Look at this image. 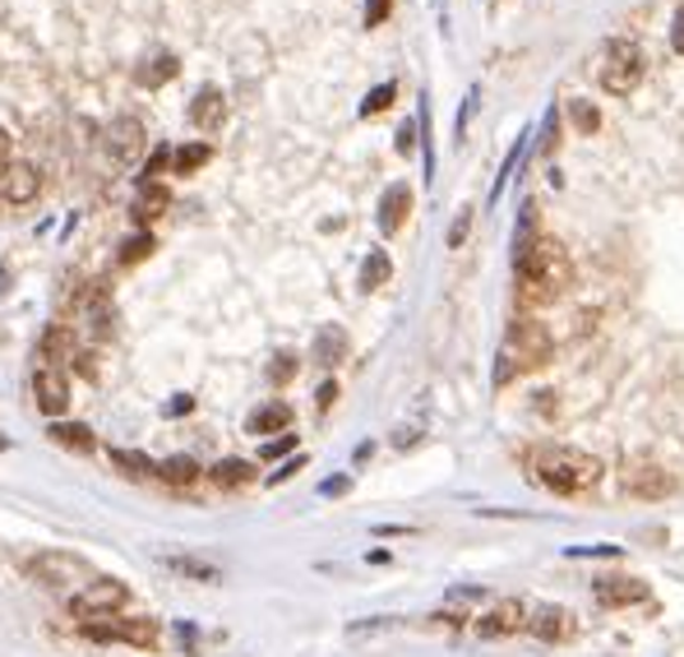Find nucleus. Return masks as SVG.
<instances>
[{
	"mask_svg": "<svg viewBox=\"0 0 684 657\" xmlns=\"http://www.w3.org/2000/svg\"><path fill=\"white\" fill-rule=\"evenodd\" d=\"M620 481H624V491H629L634 500H667V495H675V477L661 468V463H652V458H629L620 468Z\"/></svg>",
	"mask_w": 684,
	"mask_h": 657,
	"instance_id": "obj_6",
	"label": "nucleus"
},
{
	"mask_svg": "<svg viewBox=\"0 0 684 657\" xmlns=\"http://www.w3.org/2000/svg\"><path fill=\"white\" fill-rule=\"evenodd\" d=\"M190 121H194V130H218V126L227 121L223 93H218V88H200V98L190 103Z\"/></svg>",
	"mask_w": 684,
	"mask_h": 657,
	"instance_id": "obj_15",
	"label": "nucleus"
},
{
	"mask_svg": "<svg viewBox=\"0 0 684 657\" xmlns=\"http://www.w3.org/2000/svg\"><path fill=\"white\" fill-rule=\"evenodd\" d=\"M51 440L65 444V450H74V454H93V431L84 427V421H56Z\"/></svg>",
	"mask_w": 684,
	"mask_h": 657,
	"instance_id": "obj_21",
	"label": "nucleus"
},
{
	"mask_svg": "<svg viewBox=\"0 0 684 657\" xmlns=\"http://www.w3.org/2000/svg\"><path fill=\"white\" fill-rule=\"evenodd\" d=\"M412 134H417L412 126H403V130H398V148H403V153H412Z\"/></svg>",
	"mask_w": 684,
	"mask_h": 657,
	"instance_id": "obj_43",
	"label": "nucleus"
},
{
	"mask_svg": "<svg viewBox=\"0 0 684 657\" xmlns=\"http://www.w3.org/2000/svg\"><path fill=\"white\" fill-rule=\"evenodd\" d=\"M171 74H176V56H158L153 65H144V70H140V84L158 88V84H167V80H171Z\"/></svg>",
	"mask_w": 684,
	"mask_h": 657,
	"instance_id": "obj_28",
	"label": "nucleus"
},
{
	"mask_svg": "<svg viewBox=\"0 0 684 657\" xmlns=\"http://www.w3.org/2000/svg\"><path fill=\"white\" fill-rule=\"evenodd\" d=\"M527 621H532L527 602H518V597H504V602H495V607L477 621V634H481V640H504V634L527 630Z\"/></svg>",
	"mask_w": 684,
	"mask_h": 657,
	"instance_id": "obj_8",
	"label": "nucleus"
},
{
	"mask_svg": "<svg viewBox=\"0 0 684 657\" xmlns=\"http://www.w3.org/2000/svg\"><path fill=\"white\" fill-rule=\"evenodd\" d=\"M671 47H675V51L684 56V10L675 14V28H671Z\"/></svg>",
	"mask_w": 684,
	"mask_h": 657,
	"instance_id": "obj_38",
	"label": "nucleus"
},
{
	"mask_svg": "<svg viewBox=\"0 0 684 657\" xmlns=\"http://www.w3.org/2000/svg\"><path fill=\"white\" fill-rule=\"evenodd\" d=\"M407 208H412V190H407V186H388V195L380 200V227L384 231H398L407 223Z\"/></svg>",
	"mask_w": 684,
	"mask_h": 657,
	"instance_id": "obj_19",
	"label": "nucleus"
},
{
	"mask_svg": "<svg viewBox=\"0 0 684 657\" xmlns=\"http://www.w3.org/2000/svg\"><path fill=\"white\" fill-rule=\"evenodd\" d=\"M297 468H305V458H301V454H297V458H287V463H283V468H278V473H273V477H268V487H278V481H287V477H291V473H297Z\"/></svg>",
	"mask_w": 684,
	"mask_h": 657,
	"instance_id": "obj_35",
	"label": "nucleus"
},
{
	"mask_svg": "<svg viewBox=\"0 0 684 657\" xmlns=\"http://www.w3.org/2000/svg\"><path fill=\"white\" fill-rule=\"evenodd\" d=\"M334 398H338V384L334 380L320 384V408H334Z\"/></svg>",
	"mask_w": 684,
	"mask_h": 657,
	"instance_id": "obj_39",
	"label": "nucleus"
},
{
	"mask_svg": "<svg viewBox=\"0 0 684 657\" xmlns=\"http://www.w3.org/2000/svg\"><path fill=\"white\" fill-rule=\"evenodd\" d=\"M167 163H171V148H153V158H148V177H158V171H163ZM148 177H144V181H148Z\"/></svg>",
	"mask_w": 684,
	"mask_h": 657,
	"instance_id": "obj_36",
	"label": "nucleus"
},
{
	"mask_svg": "<svg viewBox=\"0 0 684 657\" xmlns=\"http://www.w3.org/2000/svg\"><path fill=\"white\" fill-rule=\"evenodd\" d=\"M190 408H194V403H190V394H185V398H171V403H167V413H171V417H181V413H190Z\"/></svg>",
	"mask_w": 684,
	"mask_h": 657,
	"instance_id": "obj_40",
	"label": "nucleus"
},
{
	"mask_svg": "<svg viewBox=\"0 0 684 657\" xmlns=\"http://www.w3.org/2000/svg\"><path fill=\"white\" fill-rule=\"evenodd\" d=\"M388 5H394V0H365V24H370V28H375V24H384Z\"/></svg>",
	"mask_w": 684,
	"mask_h": 657,
	"instance_id": "obj_34",
	"label": "nucleus"
},
{
	"mask_svg": "<svg viewBox=\"0 0 684 657\" xmlns=\"http://www.w3.org/2000/svg\"><path fill=\"white\" fill-rule=\"evenodd\" d=\"M43 357H47V361H70V357H74V329L51 324L47 334H43Z\"/></svg>",
	"mask_w": 684,
	"mask_h": 657,
	"instance_id": "obj_23",
	"label": "nucleus"
},
{
	"mask_svg": "<svg viewBox=\"0 0 684 657\" xmlns=\"http://www.w3.org/2000/svg\"><path fill=\"white\" fill-rule=\"evenodd\" d=\"M10 153H14V140H10V130H0V171L10 167Z\"/></svg>",
	"mask_w": 684,
	"mask_h": 657,
	"instance_id": "obj_37",
	"label": "nucleus"
},
{
	"mask_svg": "<svg viewBox=\"0 0 684 657\" xmlns=\"http://www.w3.org/2000/svg\"><path fill=\"white\" fill-rule=\"evenodd\" d=\"M527 630H532L541 644H564V640H574V611H564V607H555V602H545V607L532 611Z\"/></svg>",
	"mask_w": 684,
	"mask_h": 657,
	"instance_id": "obj_13",
	"label": "nucleus"
},
{
	"mask_svg": "<svg viewBox=\"0 0 684 657\" xmlns=\"http://www.w3.org/2000/svg\"><path fill=\"white\" fill-rule=\"evenodd\" d=\"M291 375H297V357H291V353H278L268 361V380L273 384H291Z\"/></svg>",
	"mask_w": 684,
	"mask_h": 657,
	"instance_id": "obj_30",
	"label": "nucleus"
},
{
	"mask_svg": "<svg viewBox=\"0 0 684 657\" xmlns=\"http://www.w3.org/2000/svg\"><path fill=\"white\" fill-rule=\"evenodd\" d=\"M33 398H37V413L61 417V413L70 408V380H65V371H56V366H43V371L33 375Z\"/></svg>",
	"mask_w": 684,
	"mask_h": 657,
	"instance_id": "obj_11",
	"label": "nucleus"
},
{
	"mask_svg": "<svg viewBox=\"0 0 684 657\" xmlns=\"http://www.w3.org/2000/svg\"><path fill=\"white\" fill-rule=\"evenodd\" d=\"M347 357V334L338 324H328V329H320L315 334V361L320 366H338Z\"/></svg>",
	"mask_w": 684,
	"mask_h": 657,
	"instance_id": "obj_20",
	"label": "nucleus"
},
{
	"mask_svg": "<svg viewBox=\"0 0 684 657\" xmlns=\"http://www.w3.org/2000/svg\"><path fill=\"white\" fill-rule=\"evenodd\" d=\"M388 103H394V84H380V88H375V93H370V98L361 103V111H365V116H375V111H384Z\"/></svg>",
	"mask_w": 684,
	"mask_h": 657,
	"instance_id": "obj_31",
	"label": "nucleus"
},
{
	"mask_svg": "<svg viewBox=\"0 0 684 657\" xmlns=\"http://www.w3.org/2000/svg\"><path fill=\"white\" fill-rule=\"evenodd\" d=\"M208 158H213V148H208V144H185V148H176V153H171L176 171H200Z\"/></svg>",
	"mask_w": 684,
	"mask_h": 657,
	"instance_id": "obj_27",
	"label": "nucleus"
},
{
	"mask_svg": "<svg viewBox=\"0 0 684 657\" xmlns=\"http://www.w3.org/2000/svg\"><path fill=\"white\" fill-rule=\"evenodd\" d=\"M158 477L167 481V487H190V481L200 477V463H194L190 454H171L167 463H158Z\"/></svg>",
	"mask_w": 684,
	"mask_h": 657,
	"instance_id": "obj_22",
	"label": "nucleus"
},
{
	"mask_svg": "<svg viewBox=\"0 0 684 657\" xmlns=\"http://www.w3.org/2000/svg\"><path fill=\"white\" fill-rule=\"evenodd\" d=\"M287 427H291L287 403H264V408H255V413H250V421H245L250 435H273V431H287Z\"/></svg>",
	"mask_w": 684,
	"mask_h": 657,
	"instance_id": "obj_18",
	"label": "nucleus"
},
{
	"mask_svg": "<svg viewBox=\"0 0 684 657\" xmlns=\"http://www.w3.org/2000/svg\"><path fill=\"white\" fill-rule=\"evenodd\" d=\"M638 80H643V51H638V43H629V37H620V43H611V51H605L601 88L624 98V93L638 88Z\"/></svg>",
	"mask_w": 684,
	"mask_h": 657,
	"instance_id": "obj_5",
	"label": "nucleus"
},
{
	"mask_svg": "<svg viewBox=\"0 0 684 657\" xmlns=\"http://www.w3.org/2000/svg\"><path fill=\"white\" fill-rule=\"evenodd\" d=\"M463 237H467V214H463V218H458V223H454V231H448V241H454V246H458V241H463Z\"/></svg>",
	"mask_w": 684,
	"mask_h": 657,
	"instance_id": "obj_44",
	"label": "nucleus"
},
{
	"mask_svg": "<svg viewBox=\"0 0 684 657\" xmlns=\"http://www.w3.org/2000/svg\"><path fill=\"white\" fill-rule=\"evenodd\" d=\"M592 593H597L601 607H638V602H648V584L634 578V574H601L592 584Z\"/></svg>",
	"mask_w": 684,
	"mask_h": 657,
	"instance_id": "obj_10",
	"label": "nucleus"
},
{
	"mask_svg": "<svg viewBox=\"0 0 684 657\" xmlns=\"http://www.w3.org/2000/svg\"><path fill=\"white\" fill-rule=\"evenodd\" d=\"M551 329L541 320H527L518 315L509 324V334H504V347H500V366H495V384H509L514 375L523 371H537V366L551 361Z\"/></svg>",
	"mask_w": 684,
	"mask_h": 657,
	"instance_id": "obj_2",
	"label": "nucleus"
},
{
	"mask_svg": "<svg viewBox=\"0 0 684 657\" xmlns=\"http://www.w3.org/2000/svg\"><path fill=\"white\" fill-rule=\"evenodd\" d=\"M107 148H111V158L134 163V158L144 153V126L134 121V116H121V121H111V130H107Z\"/></svg>",
	"mask_w": 684,
	"mask_h": 657,
	"instance_id": "obj_14",
	"label": "nucleus"
},
{
	"mask_svg": "<svg viewBox=\"0 0 684 657\" xmlns=\"http://www.w3.org/2000/svg\"><path fill=\"white\" fill-rule=\"evenodd\" d=\"M574 121H578L583 134H597V111H592L588 103H578V107H574Z\"/></svg>",
	"mask_w": 684,
	"mask_h": 657,
	"instance_id": "obj_33",
	"label": "nucleus"
},
{
	"mask_svg": "<svg viewBox=\"0 0 684 657\" xmlns=\"http://www.w3.org/2000/svg\"><path fill=\"white\" fill-rule=\"evenodd\" d=\"M287 450H297V435H278V440H268L260 454H264V458H283Z\"/></svg>",
	"mask_w": 684,
	"mask_h": 657,
	"instance_id": "obj_32",
	"label": "nucleus"
},
{
	"mask_svg": "<svg viewBox=\"0 0 684 657\" xmlns=\"http://www.w3.org/2000/svg\"><path fill=\"white\" fill-rule=\"evenodd\" d=\"M347 491V477H328L324 481V495H343Z\"/></svg>",
	"mask_w": 684,
	"mask_h": 657,
	"instance_id": "obj_42",
	"label": "nucleus"
},
{
	"mask_svg": "<svg viewBox=\"0 0 684 657\" xmlns=\"http://www.w3.org/2000/svg\"><path fill=\"white\" fill-rule=\"evenodd\" d=\"M208 477H213V487H218V491H237V487H250V481H255V463L223 458V463H213V468H208Z\"/></svg>",
	"mask_w": 684,
	"mask_h": 657,
	"instance_id": "obj_16",
	"label": "nucleus"
},
{
	"mask_svg": "<svg viewBox=\"0 0 684 657\" xmlns=\"http://www.w3.org/2000/svg\"><path fill=\"white\" fill-rule=\"evenodd\" d=\"M88 640H97V644L121 640L134 648H148V644H158V625H153L148 616H140V621H97V625H88Z\"/></svg>",
	"mask_w": 684,
	"mask_h": 657,
	"instance_id": "obj_9",
	"label": "nucleus"
},
{
	"mask_svg": "<svg viewBox=\"0 0 684 657\" xmlns=\"http://www.w3.org/2000/svg\"><path fill=\"white\" fill-rule=\"evenodd\" d=\"M394 444H398V450H407V444H417V427H403V431L394 435Z\"/></svg>",
	"mask_w": 684,
	"mask_h": 657,
	"instance_id": "obj_41",
	"label": "nucleus"
},
{
	"mask_svg": "<svg viewBox=\"0 0 684 657\" xmlns=\"http://www.w3.org/2000/svg\"><path fill=\"white\" fill-rule=\"evenodd\" d=\"M24 574L33 578V584H43L51 593H70V597L97 578L88 560L70 556V551H37L33 560H24Z\"/></svg>",
	"mask_w": 684,
	"mask_h": 657,
	"instance_id": "obj_4",
	"label": "nucleus"
},
{
	"mask_svg": "<svg viewBox=\"0 0 684 657\" xmlns=\"http://www.w3.org/2000/svg\"><path fill=\"white\" fill-rule=\"evenodd\" d=\"M153 246H158V241H153L148 231H140V237H130V241L121 246V264H140V260H148V255H153Z\"/></svg>",
	"mask_w": 684,
	"mask_h": 657,
	"instance_id": "obj_29",
	"label": "nucleus"
},
{
	"mask_svg": "<svg viewBox=\"0 0 684 657\" xmlns=\"http://www.w3.org/2000/svg\"><path fill=\"white\" fill-rule=\"evenodd\" d=\"M130 602V588L121 584V578H93L88 588H80L70 597V611L80 616H116Z\"/></svg>",
	"mask_w": 684,
	"mask_h": 657,
	"instance_id": "obj_7",
	"label": "nucleus"
},
{
	"mask_svg": "<svg viewBox=\"0 0 684 657\" xmlns=\"http://www.w3.org/2000/svg\"><path fill=\"white\" fill-rule=\"evenodd\" d=\"M601 458L592 454H578V450H541L537 454V477L551 487L555 495H574V491H588L601 481Z\"/></svg>",
	"mask_w": 684,
	"mask_h": 657,
	"instance_id": "obj_3",
	"label": "nucleus"
},
{
	"mask_svg": "<svg viewBox=\"0 0 684 657\" xmlns=\"http://www.w3.org/2000/svg\"><path fill=\"white\" fill-rule=\"evenodd\" d=\"M167 204H171L167 190H163L158 181H144V186H140V195H134V208H130V214H134V223H153V218H163V214H167Z\"/></svg>",
	"mask_w": 684,
	"mask_h": 657,
	"instance_id": "obj_17",
	"label": "nucleus"
},
{
	"mask_svg": "<svg viewBox=\"0 0 684 657\" xmlns=\"http://www.w3.org/2000/svg\"><path fill=\"white\" fill-rule=\"evenodd\" d=\"M167 565L176 570V574H190V578H200V584H218V570H213V565H204V560H190V556H171L167 560Z\"/></svg>",
	"mask_w": 684,
	"mask_h": 657,
	"instance_id": "obj_26",
	"label": "nucleus"
},
{
	"mask_svg": "<svg viewBox=\"0 0 684 657\" xmlns=\"http://www.w3.org/2000/svg\"><path fill=\"white\" fill-rule=\"evenodd\" d=\"M37 190H43V171L33 163H10L0 171V200L5 204H33Z\"/></svg>",
	"mask_w": 684,
	"mask_h": 657,
	"instance_id": "obj_12",
	"label": "nucleus"
},
{
	"mask_svg": "<svg viewBox=\"0 0 684 657\" xmlns=\"http://www.w3.org/2000/svg\"><path fill=\"white\" fill-rule=\"evenodd\" d=\"M574 283V264L564 255V246L541 237V241H523L518 246V297L523 306H551L569 292Z\"/></svg>",
	"mask_w": 684,
	"mask_h": 657,
	"instance_id": "obj_1",
	"label": "nucleus"
},
{
	"mask_svg": "<svg viewBox=\"0 0 684 657\" xmlns=\"http://www.w3.org/2000/svg\"><path fill=\"white\" fill-rule=\"evenodd\" d=\"M111 468H121L125 477H148V473H158V463H148V454L140 450H111Z\"/></svg>",
	"mask_w": 684,
	"mask_h": 657,
	"instance_id": "obj_24",
	"label": "nucleus"
},
{
	"mask_svg": "<svg viewBox=\"0 0 684 657\" xmlns=\"http://www.w3.org/2000/svg\"><path fill=\"white\" fill-rule=\"evenodd\" d=\"M388 274H394V264H388L384 250H375V255H370V260L361 264V287H365V292H375V287L388 283Z\"/></svg>",
	"mask_w": 684,
	"mask_h": 657,
	"instance_id": "obj_25",
	"label": "nucleus"
}]
</instances>
